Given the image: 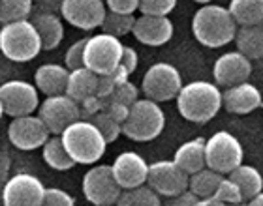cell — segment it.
Here are the masks:
<instances>
[{"label": "cell", "instance_id": "ee69618b", "mask_svg": "<svg viewBox=\"0 0 263 206\" xmlns=\"http://www.w3.org/2000/svg\"><path fill=\"white\" fill-rule=\"evenodd\" d=\"M44 10L47 11H55V10H61V6L64 0H36Z\"/></svg>", "mask_w": 263, "mask_h": 206}, {"label": "cell", "instance_id": "9c48e42d", "mask_svg": "<svg viewBox=\"0 0 263 206\" xmlns=\"http://www.w3.org/2000/svg\"><path fill=\"white\" fill-rule=\"evenodd\" d=\"M122 188L117 184L111 165H96L83 176V195L94 206L117 204Z\"/></svg>", "mask_w": 263, "mask_h": 206}, {"label": "cell", "instance_id": "74e56055", "mask_svg": "<svg viewBox=\"0 0 263 206\" xmlns=\"http://www.w3.org/2000/svg\"><path fill=\"white\" fill-rule=\"evenodd\" d=\"M42 206H76V201L70 193H66L64 190L59 188H47L44 195Z\"/></svg>", "mask_w": 263, "mask_h": 206}, {"label": "cell", "instance_id": "7dc6e473", "mask_svg": "<svg viewBox=\"0 0 263 206\" xmlns=\"http://www.w3.org/2000/svg\"><path fill=\"white\" fill-rule=\"evenodd\" d=\"M197 4H211V0H194Z\"/></svg>", "mask_w": 263, "mask_h": 206}, {"label": "cell", "instance_id": "2e32d148", "mask_svg": "<svg viewBox=\"0 0 263 206\" xmlns=\"http://www.w3.org/2000/svg\"><path fill=\"white\" fill-rule=\"evenodd\" d=\"M252 75V64L239 51H230L216 58L213 66V77L218 87H235L241 83H247Z\"/></svg>", "mask_w": 263, "mask_h": 206}, {"label": "cell", "instance_id": "83f0119b", "mask_svg": "<svg viewBox=\"0 0 263 206\" xmlns=\"http://www.w3.org/2000/svg\"><path fill=\"white\" fill-rule=\"evenodd\" d=\"M224 180V176L213 169H201L197 173L190 174V182H188V190L192 191L197 199H205V197H213L218 190L220 182Z\"/></svg>", "mask_w": 263, "mask_h": 206}, {"label": "cell", "instance_id": "f546056e", "mask_svg": "<svg viewBox=\"0 0 263 206\" xmlns=\"http://www.w3.org/2000/svg\"><path fill=\"white\" fill-rule=\"evenodd\" d=\"M134 23H136V17L126 15V13H115V11H107L104 17V23H102V32L111 34L115 38H121V36H126L132 32L134 28Z\"/></svg>", "mask_w": 263, "mask_h": 206}, {"label": "cell", "instance_id": "8d00e7d4", "mask_svg": "<svg viewBox=\"0 0 263 206\" xmlns=\"http://www.w3.org/2000/svg\"><path fill=\"white\" fill-rule=\"evenodd\" d=\"M85 45H87V38L77 39L76 44L70 45V49L66 51L64 60H66V68L70 71L85 66V60H83V56H85Z\"/></svg>", "mask_w": 263, "mask_h": 206}, {"label": "cell", "instance_id": "b9f144b4", "mask_svg": "<svg viewBox=\"0 0 263 206\" xmlns=\"http://www.w3.org/2000/svg\"><path fill=\"white\" fill-rule=\"evenodd\" d=\"M137 53H136V49H132V47H122V56H121V66L124 68V70L128 71V73H134L136 71V68H137Z\"/></svg>", "mask_w": 263, "mask_h": 206}, {"label": "cell", "instance_id": "681fc988", "mask_svg": "<svg viewBox=\"0 0 263 206\" xmlns=\"http://www.w3.org/2000/svg\"><path fill=\"white\" fill-rule=\"evenodd\" d=\"M242 206H256L254 202H248V204H242Z\"/></svg>", "mask_w": 263, "mask_h": 206}, {"label": "cell", "instance_id": "60d3db41", "mask_svg": "<svg viewBox=\"0 0 263 206\" xmlns=\"http://www.w3.org/2000/svg\"><path fill=\"white\" fill-rule=\"evenodd\" d=\"M107 10L115 13H126L134 15V11L139 10V0H104Z\"/></svg>", "mask_w": 263, "mask_h": 206}, {"label": "cell", "instance_id": "d6986e66", "mask_svg": "<svg viewBox=\"0 0 263 206\" xmlns=\"http://www.w3.org/2000/svg\"><path fill=\"white\" fill-rule=\"evenodd\" d=\"M263 105L261 92L252 83H241L235 87H230L226 92H222V107H226L228 113L233 114H248Z\"/></svg>", "mask_w": 263, "mask_h": 206}, {"label": "cell", "instance_id": "d4e9b609", "mask_svg": "<svg viewBox=\"0 0 263 206\" xmlns=\"http://www.w3.org/2000/svg\"><path fill=\"white\" fill-rule=\"evenodd\" d=\"M237 51L250 60L263 58V25L256 27H241L235 34Z\"/></svg>", "mask_w": 263, "mask_h": 206}, {"label": "cell", "instance_id": "f35d334b", "mask_svg": "<svg viewBox=\"0 0 263 206\" xmlns=\"http://www.w3.org/2000/svg\"><path fill=\"white\" fill-rule=\"evenodd\" d=\"M102 109H104V98H100V96H90V98L83 99V101L79 103L81 118H85V120L92 118L94 114H98Z\"/></svg>", "mask_w": 263, "mask_h": 206}, {"label": "cell", "instance_id": "6da1fadb", "mask_svg": "<svg viewBox=\"0 0 263 206\" xmlns=\"http://www.w3.org/2000/svg\"><path fill=\"white\" fill-rule=\"evenodd\" d=\"M237 23L230 10L218 4H203L194 13V38L209 49H218L231 44L237 34Z\"/></svg>", "mask_w": 263, "mask_h": 206}, {"label": "cell", "instance_id": "5bb4252c", "mask_svg": "<svg viewBox=\"0 0 263 206\" xmlns=\"http://www.w3.org/2000/svg\"><path fill=\"white\" fill-rule=\"evenodd\" d=\"M44 195L45 188L42 180L32 174L19 173L6 182L2 201L4 206H42Z\"/></svg>", "mask_w": 263, "mask_h": 206}, {"label": "cell", "instance_id": "ac0fdd59", "mask_svg": "<svg viewBox=\"0 0 263 206\" xmlns=\"http://www.w3.org/2000/svg\"><path fill=\"white\" fill-rule=\"evenodd\" d=\"M132 34L139 44L160 47L173 38V23L167 15H139L134 23Z\"/></svg>", "mask_w": 263, "mask_h": 206}, {"label": "cell", "instance_id": "ffe728a7", "mask_svg": "<svg viewBox=\"0 0 263 206\" xmlns=\"http://www.w3.org/2000/svg\"><path fill=\"white\" fill-rule=\"evenodd\" d=\"M70 70L61 64H44L34 73V87L45 96H59L66 94Z\"/></svg>", "mask_w": 263, "mask_h": 206}, {"label": "cell", "instance_id": "e575fe53", "mask_svg": "<svg viewBox=\"0 0 263 206\" xmlns=\"http://www.w3.org/2000/svg\"><path fill=\"white\" fill-rule=\"evenodd\" d=\"M175 6L177 0H139L141 15H170Z\"/></svg>", "mask_w": 263, "mask_h": 206}, {"label": "cell", "instance_id": "e0dca14e", "mask_svg": "<svg viewBox=\"0 0 263 206\" xmlns=\"http://www.w3.org/2000/svg\"><path fill=\"white\" fill-rule=\"evenodd\" d=\"M111 171H113L117 184L121 186L122 190H134V188L147 184L148 163L137 152L119 154L111 165Z\"/></svg>", "mask_w": 263, "mask_h": 206}, {"label": "cell", "instance_id": "8992f818", "mask_svg": "<svg viewBox=\"0 0 263 206\" xmlns=\"http://www.w3.org/2000/svg\"><path fill=\"white\" fill-rule=\"evenodd\" d=\"M245 150L235 135L230 131H216L205 141V161L207 167L220 174H230L242 163Z\"/></svg>", "mask_w": 263, "mask_h": 206}, {"label": "cell", "instance_id": "4fadbf2b", "mask_svg": "<svg viewBox=\"0 0 263 206\" xmlns=\"http://www.w3.org/2000/svg\"><path fill=\"white\" fill-rule=\"evenodd\" d=\"M51 131L47 130V126L44 124V120L40 116H17L10 122L8 126V139L15 148L19 150H36L42 148L49 139Z\"/></svg>", "mask_w": 263, "mask_h": 206}, {"label": "cell", "instance_id": "4316f807", "mask_svg": "<svg viewBox=\"0 0 263 206\" xmlns=\"http://www.w3.org/2000/svg\"><path fill=\"white\" fill-rule=\"evenodd\" d=\"M42 156H44V161L55 171H70L73 165H77L68 154V150L64 148V145H62L61 135L47 139V142L42 147Z\"/></svg>", "mask_w": 263, "mask_h": 206}, {"label": "cell", "instance_id": "836d02e7", "mask_svg": "<svg viewBox=\"0 0 263 206\" xmlns=\"http://www.w3.org/2000/svg\"><path fill=\"white\" fill-rule=\"evenodd\" d=\"M214 197L220 199L224 204H242V201H245V199H242V193H241V188L230 178H224L222 182H220Z\"/></svg>", "mask_w": 263, "mask_h": 206}, {"label": "cell", "instance_id": "4dcf8cb0", "mask_svg": "<svg viewBox=\"0 0 263 206\" xmlns=\"http://www.w3.org/2000/svg\"><path fill=\"white\" fill-rule=\"evenodd\" d=\"M32 11V0H0V21L13 23L28 19Z\"/></svg>", "mask_w": 263, "mask_h": 206}, {"label": "cell", "instance_id": "3957f363", "mask_svg": "<svg viewBox=\"0 0 263 206\" xmlns=\"http://www.w3.org/2000/svg\"><path fill=\"white\" fill-rule=\"evenodd\" d=\"M61 139L71 159L81 165H92L100 161L107 147L98 128L85 118H79L68 126L61 133Z\"/></svg>", "mask_w": 263, "mask_h": 206}, {"label": "cell", "instance_id": "484cf974", "mask_svg": "<svg viewBox=\"0 0 263 206\" xmlns=\"http://www.w3.org/2000/svg\"><path fill=\"white\" fill-rule=\"evenodd\" d=\"M228 10L241 27L263 25V0H231Z\"/></svg>", "mask_w": 263, "mask_h": 206}, {"label": "cell", "instance_id": "9a60e30c", "mask_svg": "<svg viewBox=\"0 0 263 206\" xmlns=\"http://www.w3.org/2000/svg\"><path fill=\"white\" fill-rule=\"evenodd\" d=\"M104 0H64L61 6V15L71 27L81 30H94L102 27L105 17Z\"/></svg>", "mask_w": 263, "mask_h": 206}, {"label": "cell", "instance_id": "d590c367", "mask_svg": "<svg viewBox=\"0 0 263 206\" xmlns=\"http://www.w3.org/2000/svg\"><path fill=\"white\" fill-rule=\"evenodd\" d=\"M137 96H139V90H137L136 85H132L130 81H124V83H121L109 96H107V99L122 103V105H126V107H132V105L139 99Z\"/></svg>", "mask_w": 263, "mask_h": 206}, {"label": "cell", "instance_id": "f907efd6", "mask_svg": "<svg viewBox=\"0 0 263 206\" xmlns=\"http://www.w3.org/2000/svg\"><path fill=\"white\" fill-rule=\"evenodd\" d=\"M226 206H242V204H226Z\"/></svg>", "mask_w": 263, "mask_h": 206}, {"label": "cell", "instance_id": "1f68e13d", "mask_svg": "<svg viewBox=\"0 0 263 206\" xmlns=\"http://www.w3.org/2000/svg\"><path fill=\"white\" fill-rule=\"evenodd\" d=\"M88 120L98 128L100 133L104 135V139H105L107 145L113 142V141H117L119 135H122V124H119L115 118H111L109 114L104 113V111H100L98 114H94L92 118H88Z\"/></svg>", "mask_w": 263, "mask_h": 206}, {"label": "cell", "instance_id": "7a4b0ae2", "mask_svg": "<svg viewBox=\"0 0 263 206\" xmlns=\"http://www.w3.org/2000/svg\"><path fill=\"white\" fill-rule=\"evenodd\" d=\"M177 109L184 120L194 124H207L222 109V92L214 83H188L177 94Z\"/></svg>", "mask_w": 263, "mask_h": 206}, {"label": "cell", "instance_id": "ab89813d", "mask_svg": "<svg viewBox=\"0 0 263 206\" xmlns=\"http://www.w3.org/2000/svg\"><path fill=\"white\" fill-rule=\"evenodd\" d=\"M104 113H107L111 118H115L119 124H124V120L128 118V113H130V107L122 105V103L111 101V99L104 98Z\"/></svg>", "mask_w": 263, "mask_h": 206}, {"label": "cell", "instance_id": "f6af8a7d", "mask_svg": "<svg viewBox=\"0 0 263 206\" xmlns=\"http://www.w3.org/2000/svg\"><path fill=\"white\" fill-rule=\"evenodd\" d=\"M196 206H226V204L213 195V197H205V199H197Z\"/></svg>", "mask_w": 263, "mask_h": 206}, {"label": "cell", "instance_id": "7c38bea8", "mask_svg": "<svg viewBox=\"0 0 263 206\" xmlns=\"http://www.w3.org/2000/svg\"><path fill=\"white\" fill-rule=\"evenodd\" d=\"M0 103L4 107V114L11 118L32 114L40 105L38 88L27 81H8L0 85Z\"/></svg>", "mask_w": 263, "mask_h": 206}, {"label": "cell", "instance_id": "cb8c5ba5", "mask_svg": "<svg viewBox=\"0 0 263 206\" xmlns=\"http://www.w3.org/2000/svg\"><path fill=\"white\" fill-rule=\"evenodd\" d=\"M230 180H233L239 188H241L242 199L245 201H252L254 197L263 191V176L258 169L252 165H245L241 163L237 169L230 173Z\"/></svg>", "mask_w": 263, "mask_h": 206}, {"label": "cell", "instance_id": "c3c4849f", "mask_svg": "<svg viewBox=\"0 0 263 206\" xmlns=\"http://www.w3.org/2000/svg\"><path fill=\"white\" fill-rule=\"evenodd\" d=\"M2 114H4V107H2V103H0V118H2Z\"/></svg>", "mask_w": 263, "mask_h": 206}, {"label": "cell", "instance_id": "44dd1931", "mask_svg": "<svg viewBox=\"0 0 263 206\" xmlns=\"http://www.w3.org/2000/svg\"><path fill=\"white\" fill-rule=\"evenodd\" d=\"M32 25L38 30V36L42 39V47L45 51H53L61 45L64 38V27L61 17L55 11H40L32 17Z\"/></svg>", "mask_w": 263, "mask_h": 206}, {"label": "cell", "instance_id": "277c9868", "mask_svg": "<svg viewBox=\"0 0 263 206\" xmlns=\"http://www.w3.org/2000/svg\"><path fill=\"white\" fill-rule=\"evenodd\" d=\"M42 49V39L32 21L4 23L0 28V53L11 62H28L36 58Z\"/></svg>", "mask_w": 263, "mask_h": 206}, {"label": "cell", "instance_id": "52a82bcc", "mask_svg": "<svg viewBox=\"0 0 263 206\" xmlns=\"http://www.w3.org/2000/svg\"><path fill=\"white\" fill-rule=\"evenodd\" d=\"M122 47L121 39L111 36V34L100 32L96 36L87 38V45H85V68L92 70L98 75L109 73L121 64L122 56Z\"/></svg>", "mask_w": 263, "mask_h": 206}, {"label": "cell", "instance_id": "30bf717a", "mask_svg": "<svg viewBox=\"0 0 263 206\" xmlns=\"http://www.w3.org/2000/svg\"><path fill=\"white\" fill-rule=\"evenodd\" d=\"M190 174H186L173 159H162L148 165V176L147 184L151 190H154L162 197H175L181 195L188 190Z\"/></svg>", "mask_w": 263, "mask_h": 206}, {"label": "cell", "instance_id": "7402d4cb", "mask_svg": "<svg viewBox=\"0 0 263 206\" xmlns=\"http://www.w3.org/2000/svg\"><path fill=\"white\" fill-rule=\"evenodd\" d=\"M66 94L77 103H81L90 96H98V73H94L85 66L71 70L66 85Z\"/></svg>", "mask_w": 263, "mask_h": 206}, {"label": "cell", "instance_id": "ba28073f", "mask_svg": "<svg viewBox=\"0 0 263 206\" xmlns=\"http://www.w3.org/2000/svg\"><path fill=\"white\" fill-rule=\"evenodd\" d=\"M182 79L175 66L167 62H156L145 71L141 83V90L148 99L160 103L175 99L181 92Z\"/></svg>", "mask_w": 263, "mask_h": 206}, {"label": "cell", "instance_id": "603a6c76", "mask_svg": "<svg viewBox=\"0 0 263 206\" xmlns=\"http://www.w3.org/2000/svg\"><path fill=\"white\" fill-rule=\"evenodd\" d=\"M173 161L184 171L186 174H194L197 171L207 167L205 161V141L203 139H192L175 150Z\"/></svg>", "mask_w": 263, "mask_h": 206}, {"label": "cell", "instance_id": "7bdbcfd3", "mask_svg": "<svg viewBox=\"0 0 263 206\" xmlns=\"http://www.w3.org/2000/svg\"><path fill=\"white\" fill-rule=\"evenodd\" d=\"M196 202H197V197L190 190H186L181 195L170 197V201L165 202L164 206H196Z\"/></svg>", "mask_w": 263, "mask_h": 206}, {"label": "cell", "instance_id": "5b68a950", "mask_svg": "<svg viewBox=\"0 0 263 206\" xmlns=\"http://www.w3.org/2000/svg\"><path fill=\"white\" fill-rule=\"evenodd\" d=\"M165 114L153 99H137L130 107L128 118L122 124V135L137 142L153 141L164 131Z\"/></svg>", "mask_w": 263, "mask_h": 206}, {"label": "cell", "instance_id": "f1b7e54d", "mask_svg": "<svg viewBox=\"0 0 263 206\" xmlns=\"http://www.w3.org/2000/svg\"><path fill=\"white\" fill-rule=\"evenodd\" d=\"M117 206H162V201L158 193L148 186H139L134 190L122 191Z\"/></svg>", "mask_w": 263, "mask_h": 206}, {"label": "cell", "instance_id": "d6a6232c", "mask_svg": "<svg viewBox=\"0 0 263 206\" xmlns=\"http://www.w3.org/2000/svg\"><path fill=\"white\" fill-rule=\"evenodd\" d=\"M128 77H130V73L121 64L117 66L113 71H109V73L98 75V96L100 98H107L121 83L128 81Z\"/></svg>", "mask_w": 263, "mask_h": 206}, {"label": "cell", "instance_id": "bcb514c9", "mask_svg": "<svg viewBox=\"0 0 263 206\" xmlns=\"http://www.w3.org/2000/svg\"><path fill=\"white\" fill-rule=\"evenodd\" d=\"M250 202H254L256 206H263V191H261V193H258L256 197H254V199H252Z\"/></svg>", "mask_w": 263, "mask_h": 206}, {"label": "cell", "instance_id": "816d5d0a", "mask_svg": "<svg viewBox=\"0 0 263 206\" xmlns=\"http://www.w3.org/2000/svg\"><path fill=\"white\" fill-rule=\"evenodd\" d=\"M109 206H117V204H109Z\"/></svg>", "mask_w": 263, "mask_h": 206}, {"label": "cell", "instance_id": "8fae6325", "mask_svg": "<svg viewBox=\"0 0 263 206\" xmlns=\"http://www.w3.org/2000/svg\"><path fill=\"white\" fill-rule=\"evenodd\" d=\"M40 118L44 120L51 135H61L68 126L81 118L79 103L71 99L68 94L45 96V101L40 105Z\"/></svg>", "mask_w": 263, "mask_h": 206}]
</instances>
